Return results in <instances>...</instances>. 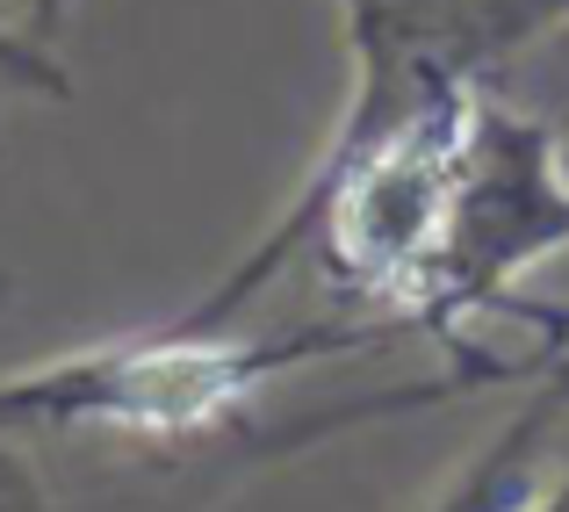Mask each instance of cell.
<instances>
[{
	"mask_svg": "<svg viewBox=\"0 0 569 512\" xmlns=\"http://www.w3.org/2000/svg\"><path fill=\"white\" fill-rule=\"evenodd\" d=\"M0 512H66V499L29 462V441H8V433H0Z\"/></svg>",
	"mask_w": 569,
	"mask_h": 512,
	"instance_id": "6",
	"label": "cell"
},
{
	"mask_svg": "<svg viewBox=\"0 0 569 512\" xmlns=\"http://www.w3.org/2000/svg\"><path fill=\"white\" fill-rule=\"evenodd\" d=\"M569 14V0H339L353 58V101L318 167H339L389 124L418 116L447 87H483L490 66L519 58Z\"/></svg>",
	"mask_w": 569,
	"mask_h": 512,
	"instance_id": "3",
	"label": "cell"
},
{
	"mask_svg": "<svg viewBox=\"0 0 569 512\" xmlns=\"http://www.w3.org/2000/svg\"><path fill=\"white\" fill-rule=\"evenodd\" d=\"M403 333L382 325H303L274 339H231L217 325H167V333L80 346L66 361H43L0 383V433L8 441H202L223 433L310 361L339 346H368Z\"/></svg>",
	"mask_w": 569,
	"mask_h": 512,
	"instance_id": "1",
	"label": "cell"
},
{
	"mask_svg": "<svg viewBox=\"0 0 569 512\" xmlns=\"http://www.w3.org/2000/svg\"><path fill=\"white\" fill-rule=\"evenodd\" d=\"M72 0H0V87L66 95V66L51 58V29Z\"/></svg>",
	"mask_w": 569,
	"mask_h": 512,
	"instance_id": "5",
	"label": "cell"
},
{
	"mask_svg": "<svg viewBox=\"0 0 569 512\" xmlns=\"http://www.w3.org/2000/svg\"><path fill=\"white\" fill-rule=\"evenodd\" d=\"M556 383L432 499V512H541L569 476V346L548 354Z\"/></svg>",
	"mask_w": 569,
	"mask_h": 512,
	"instance_id": "4",
	"label": "cell"
},
{
	"mask_svg": "<svg viewBox=\"0 0 569 512\" xmlns=\"http://www.w3.org/2000/svg\"><path fill=\"white\" fill-rule=\"evenodd\" d=\"M569 246V152L562 130L505 101H476V130L461 152L455 209H447V246L418 296L411 333H432L447 346H469V318L519 311L512 282L533 260Z\"/></svg>",
	"mask_w": 569,
	"mask_h": 512,
	"instance_id": "2",
	"label": "cell"
}]
</instances>
